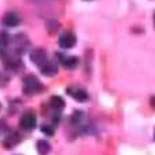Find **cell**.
Wrapping results in <instances>:
<instances>
[{"instance_id":"obj_1","label":"cell","mask_w":155,"mask_h":155,"mask_svg":"<svg viewBox=\"0 0 155 155\" xmlns=\"http://www.w3.org/2000/svg\"><path fill=\"white\" fill-rule=\"evenodd\" d=\"M42 90V84L34 75H27L23 79V93L26 95H34Z\"/></svg>"},{"instance_id":"obj_2","label":"cell","mask_w":155,"mask_h":155,"mask_svg":"<svg viewBox=\"0 0 155 155\" xmlns=\"http://www.w3.org/2000/svg\"><path fill=\"white\" fill-rule=\"evenodd\" d=\"M19 124H21V127L23 129H26V131H31V129H34L35 125H37V116H35L33 112L23 113L22 117H21V120H19Z\"/></svg>"},{"instance_id":"obj_3","label":"cell","mask_w":155,"mask_h":155,"mask_svg":"<svg viewBox=\"0 0 155 155\" xmlns=\"http://www.w3.org/2000/svg\"><path fill=\"white\" fill-rule=\"evenodd\" d=\"M59 44H60V46H61V48H64V49L72 48V46L76 44L75 34H74V33H71V31L63 33V34L60 35V38H59Z\"/></svg>"},{"instance_id":"obj_4","label":"cell","mask_w":155,"mask_h":155,"mask_svg":"<svg viewBox=\"0 0 155 155\" xmlns=\"http://www.w3.org/2000/svg\"><path fill=\"white\" fill-rule=\"evenodd\" d=\"M67 93L70 94L74 99H76V101H79V102H83V101H86V99L88 98L87 91H86L84 88H82V87H78V86L68 87L67 88Z\"/></svg>"},{"instance_id":"obj_5","label":"cell","mask_w":155,"mask_h":155,"mask_svg":"<svg viewBox=\"0 0 155 155\" xmlns=\"http://www.w3.org/2000/svg\"><path fill=\"white\" fill-rule=\"evenodd\" d=\"M30 59H31V61L34 63V64H37L41 67L42 64H45V63L48 61V54H46L42 49H35V51L31 52Z\"/></svg>"},{"instance_id":"obj_6","label":"cell","mask_w":155,"mask_h":155,"mask_svg":"<svg viewBox=\"0 0 155 155\" xmlns=\"http://www.w3.org/2000/svg\"><path fill=\"white\" fill-rule=\"evenodd\" d=\"M2 22H3V25L7 27H15L19 25L21 18H19V15L16 12H7L4 16H3Z\"/></svg>"},{"instance_id":"obj_7","label":"cell","mask_w":155,"mask_h":155,"mask_svg":"<svg viewBox=\"0 0 155 155\" xmlns=\"http://www.w3.org/2000/svg\"><path fill=\"white\" fill-rule=\"evenodd\" d=\"M41 72H42L45 76H53V75H56V74H57V65H56V63L48 60L45 64L41 65Z\"/></svg>"},{"instance_id":"obj_8","label":"cell","mask_w":155,"mask_h":155,"mask_svg":"<svg viewBox=\"0 0 155 155\" xmlns=\"http://www.w3.org/2000/svg\"><path fill=\"white\" fill-rule=\"evenodd\" d=\"M60 63L64 65L65 68H75L78 65V59L74 56H64V54H59Z\"/></svg>"},{"instance_id":"obj_9","label":"cell","mask_w":155,"mask_h":155,"mask_svg":"<svg viewBox=\"0 0 155 155\" xmlns=\"http://www.w3.org/2000/svg\"><path fill=\"white\" fill-rule=\"evenodd\" d=\"M37 151L40 155H46L51 151V144L46 140H38L37 142Z\"/></svg>"},{"instance_id":"obj_10","label":"cell","mask_w":155,"mask_h":155,"mask_svg":"<svg viewBox=\"0 0 155 155\" xmlns=\"http://www.w3.org/2000/svg\"><path fill=\"white\" fill-rule=\"evenodd\" d=\"M51 105L53 109L56 110H61L64 107V101H63L60 97H52L51 98Z\"/></svg>"},{"instance_id":"obj_11","label":"cell","mask_w":155,"mask_h":155,"mask_svg":"<svg viewBox=\"0 0 155 155\" xmlns=\"http://www.w3.org/2000/svg\"><path fill=\"white\" fill-rule=\"evenodd\" d=\"M42 132H44V134H46V135H53V129L48 128V127H44V128H42Z\"/></svg>"}]
</instances>
